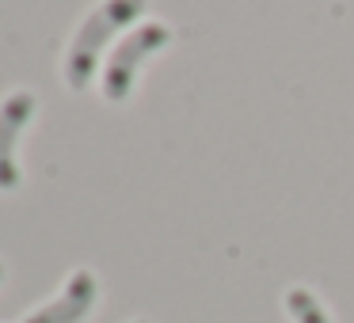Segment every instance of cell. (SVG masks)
Here are the masks:
<instances>
[{"label":"cell","instance_id":"6da1fadb","mask_svg":"<svg viewBox=\"0 0 354 323\" xmlns=\"http://www.w3.org/2000/svg\"><path fill=\"white\" fill-rule=\"evenodd\" d=\"M141 12H145V0H103V8L84 19V27L77 31V39L69 46V57H65V80H69V88L84 92L95 72V61H100V50L111 42V35L122 31L126 23H133Z\"/></svg>","mask_w":354,"mask_h":323},{"label":"cell","instance_id":"7a4b0ae2","mask_svg":"<svg viewBox=\"0 0 354 323\" xmlns=\"http://www.w3.org/2000/svg\"><path fill=\"white\" fill-rule=\"evenodd\" d=\"M171 31L164 23H141L138 31H130V39L115 50V57L107 61V72H103V95L111 103H122L133 88V77H138L141 61H145L153 50L168 46Z\"/></svg>","mask_w":354,"mask_h":323},{"label":"cell","instance_id":"3957f363","mask_svg":"<svg viewBox=\"0 0 354 323\" xmlns=\"http://www.w3.org/2000/svg\"><path fill=\"white\" fill-rule=\"evenodd\" d=\"M35 115V99L27 92H16L0 107V190H16L19 168H16V137Z\"/></svg>","mask_w":354,"mask_h":323},{"label":"cell","instance_id":"277c9868","mask_svg":"<svg viewBox=\"0 0 354 323\" xmlns=\"http://www.w3.org/2000/svg\"><path fill=\"white\" fill-rule=\"evenodd\" d=\"M95 304V277L88 270H77L65 285V293L54 304L39 308L35 315H27V323H80Z\"/></svg>","mask_w":354,"mask_h":323},{"label":"cell","instance_id":"5b68a950","mask_svg":"<svg viewBox=\"0 0 354 323\" xmlns=\"http://www.w3.org/2000/svg\"><path fill=\"white\" fill-rule=\"evenodd\" d=\"M286 304H290V312L297 323H331L328 312H324V304L308 289H290L286 293Z\"/></svg>","mask_w":354,"mask_h":323},{"label":"cell","instance_id":"8992f818","mask_svg":"<svg viewBox=\"0 0 354 323\" xmlns=\"http://www.w3.org/2000/svg\"><path fill=\"white\" fill-rule=\"evenodd\" d=\"M0 277H4V270H0Z\"/></svg>","mask_w":354,"mask_h":323}]
</instances>
